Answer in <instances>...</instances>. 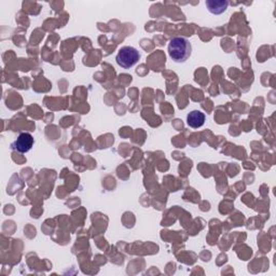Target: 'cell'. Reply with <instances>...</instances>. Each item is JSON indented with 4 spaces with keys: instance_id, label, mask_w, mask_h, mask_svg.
Here are the masks:
<instances>
[{
    "instance_id": "5",
    "label": "cell",
    "mask_w": 276,
    "mask_h": 276,
    "mask_svg": "<svg viewBox=\"0 0 276 276\" xmlns=\"http://www.w3.org/2000/svg\"><path fill=\"white\" fill-rule=\"evenodd\" d=\"M229 3L225 2V0H207L206 2V7L208 9V11L216 15L226 12Z\"/></svg>"
},
{
    "instance_id": "4",
    "label": "cell",
    "mask_w": 276,
    "mask_h": 276,
    "mask_svg": "<svg viewBox=\"0 0 276 276\" xmlns=\"http://www.w3.org/2000/svg\"><path fill=\"white\" fill-rule=\"evenodd\" d=\"M187 123L192 129H199L205 123V114L200 110L191 111L187 116Z\"/></svg>"
},
{
    "instance_id": "1",
    "label": "cell",
    "mask_w": 276,
    "mask_h": 276,
    "mask_svg": "<svg viewBox=\"0 0 276 276\" xmlns=\"http://www.w3.org/2000/svg\"><path fill=\"white\" fill-rule=\"evenodd\" d=\"M192 52L190 41L184 37H175L168 44V54L176 63L186 62Z\"/></svg>"
},
{
    "instance_id": "2",
    "label": "cell",
    "mask_w": 276,
    "mask_h": 276,
    "mask_svg": "<svg viewBox=\"0 0 276 276\" xmlns=\"http://www.w3.org/2000/svg\"><path fill=\"white\" fill-rule=\"evenodd\" d=\"M141 60V53L133 47H123L115 56L118 65L124 69H130Z\"/></svg>"
},
{
    "instance_id": "3",
    "label": "cell",
    "mask_w": 276,
    "mask_h": 276,
    "mask_svg": "<svg viewBox=\"0 0 276 276\" xmlns=\"http://www.w3.org/2000/svg\"><path fill=\"white\" fill-rule=\"evenodd\" d=\"M33 145L34 137L28 133H22L19 134L15 142L11 145V148L19 153H26L33 148Z\"/></svg>"
}]
</instances>
